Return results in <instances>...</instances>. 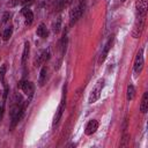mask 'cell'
Listing matches in <instances>:
<instances>
[{
	"label": "cell",
	"instance_id": "cell-1",
	"mask_svg": "<svg viewBox=\"0 0 148 148\" xmlns=\"http://www.w3.org/2000/svg\"><path fill=\"white\" fill-rule=\"evenodd\" d=\"M146 15H139L135 24H134V28L132 30V36L133 38H139L141 36V32L145 28V21H146Z\"/></svg>",
	"mask_w": 148,
	"mask_h": 148
},
{
	"label": "cell",
	"instance_id": "cell-2",
	"mask_svg": "<svg viewBox=\"0 0 148 148\" xmlns=\"http://www.w3.org/2000/svg\"><path fill=\"white\" fill-rule=\"evenodd\" d=\"M62 92H64V94H62L60 104H59V106H58V109H57L53 124H58V123H59V120H60V118H61V116H62V113H64V111H65V106H66V86H64Z\"/></svg>",
	"mask_w": 148,
	"mask_h": 148
},
{
	"label": "cell",
	"instance_id": "cell-3",
	"mask_svg": "<svg viewBox=\"0 0 148 148\" xmlns=\"http://www.w3.org/2000/svg\"><path fill=\"white\" fill-rule=\"evenodd\" d=\"M83 14V3L80 2L77 6H75L73 9L69 12V20H71V25H73Z\"/></svg>",
	"mask_w": 148,
	"mask_h": 148
},
{
	"label": "cell",
	"instance_id": "cell-4",
	"mask_svg": "<svg viewBox=\"0 0 148 148\" xmlns=\"http://www.w3.org/2000/svg\"><path fill=\"white\" fill-rule=\"evenodd\" d=\"M102 88H103V80H99V81L96 83L95 88L91 90L90 95H89V99H88V102H89V103H95V102L99 98V95H101Z\"/></svg>",
	"mask_w": 148,
	"mask_h": 148
},
{
	"label": "cell",
	"instance_id": "cell-5",
	"mask_svg": "<svg viewBox=\"0 0 148 148\" xmlns=\"http://www.w3.org/2000/svg\"><path fill=\"white\" fill-rule=\"evenodd\" d=\"M143 51L140 50L135 57V60H134V72L136 74H140L142 68H143Z\"/></svg>",
	"mask_w": 148,
	"mask_h": 148
},
{
	"label": "cell",
	"instance_id": "cell-6",
	"mask_svg": "<svg viewBox=\"0 0 148 148\" xmlns=\"http://www.w3.org/2000/svg\"><path fill=\"white\" fill-rule=\"evenodd\" d=\"M18 87L23 90L24 94L29 95V97H32L34 91H35V86H34L32 82H30V81H22V82H20Z\"/></svg>",
	"mask_w": 148,
	"mask_h": 148
},
{
	"label": "cell",
	"instance_id": "cell-7",
	"mask_svg": "<svg viewBox=\"0 0 148 148\" xmlns=\"http://www.w3.org/2000/svg\"><path fill=\"white\" fill-rule=\"evenodd\" d=\"M135 7H136L139 15H146L147 7H148V0H136Z\"/></svg>",
	"mask_w": 148,
	"mask_h": 148
},
{
	"label": "cell",
	"instance_id": "cell-8",
	"mask_svg": "<svg viewBox=\"0 0 148 148\" xmlns=\"http://www.w3.org/2000/svg\"><path fill=\"white\" fill-rule=\"evenodd\" d=\"M97 128H98V121L95 120V119H92V120H90L87 124L84 133H86V135H91L92 133H95L97 131Z\"/></svg>",
	"mask_w": 148,
	"mask_h": 148
},
{
	"label": "cell",
	"instance_id": "cell-9",
	"mask_svg": "<svg viewBox=\"0 0 148 148\" xmlns=\"http://www.w3.org/2000/svg\"><path fill=\"white\" fill-rule=\"evenodd\" d=\"M112 42H113V36H111L110 38H109V40L106 42V44H105V47H104V50H103V52H102V54H101V57H99V62H103L104 60H105V58H106V56H108V53H109V50H110V47H111V45H112Z\"/></svg>",
	"mask_w": 148,
	"mask_h": 148
},
{
	"label": "cell",
	"instance_id": "cell-10",
	"mask_svg": "<svg viewBox=\"0 0 148 148\" xmlns=\"http://www.w3.org/2000/svg\"><path fill=\"white\" fill-rule=\"evenodd\" d=\"M21 12H22V14L24 15V18H25V25H30L32 23V21H34V14H32V12L29 8H27V7H24Z\"/></svg>",
	"mask_w": 148,
	"mask_h": 148
},
{
	"label": "cell",
	"instance_id": "cell-11",
	"mask_svg": "<svg viewBox=\"0 0 148 148\" xmlns=\"http://www.w3.org/2000/svg\"><path fill=\"white\" fill-rule=\"evenodd\" d=\"M148 110V92H145L141 99V104H140V111L142 113H146Z\"/></svg>",
	"mask_w": 148,
	"mask_h": 148
},
{
	"label": "cell",
	"instance_id": "cell-12",
	"mask_svg": "<svg viewBox=\"0 0 148 148\" xmlns=\"http://www.w3.org/2000/svg\"><path fill=\"white\" fill-rule=\"evenodd\" d=\"M36 34H37L39 37H42V38H46V37H47L49 31H47V29H46V27H45V24H44V23H40V24L38 25Z\"/></svg>",
	"mask_w": 148,
	"mask_h": 148
},
{
	"label": "cell",
	"instance_id": "cell-13",
	"mask_svg": "<svg viewBox=\"0 0 148 148\" xmlns=\"http://www.w3.org/2000/svg\"><path fill=\"white\" fill-rule=\"evenodd\" d=\"M29 52H30V44H29V42H25V43H24L23 53H22V59H21L22 65L25 64V61H27V59H28V56H29Z\"/></svg>",
	"mask_w": 148,
	"mask_h": 148
},
{
	"label": "cell",
	"instance_id": "cell-14",
	"mask_svg": "<svg viewBox=\"0 0 148 148\" xmlns=\"http://www.w3.org/2000/svg\"><path fill=\"white\" fill-rule=\"evenodd\" d=\"M46 73H47L46 67H42L40 73H39V80H38V83H39L40 87H43L44 83H45V81H46Z\"/></svg>",
	"mask_w": 148,
	"mask_h": 148
},
{
	"label": "cell",
	"instance_id": "cell-15",
	"mask_svg": "<svg viewBox=\"0 0 148 148\" xmlns=\"http://www.w3.org/2000/svg\"><path fill=\"white\" fill-rule=\"evenodd\" d=\"M39 57H40V59H42V62H46L49 59H50V57H51V52H50V49H46V50H44L40 54H39Z\"/></svg>",
	"mask_w": 148,
	"mask_h": 148
},
{
	"label": "cell",
	"instance_id": "cell-16",
	"mask_svg": "<svg viewBox=\"0 0 148 148\" xmlns=\"http://www.w3.org/2000/svg\"><path fill=\"white\" fill-rule=\"evenodd\" d=\"M12 34H13V27H10V25H9L8 28H6V29H5L3 35H2V39H3V40H8V39L10 38Z\"/></svg>",
	"mask_w": 148,
	"mask_h": 148
},
{
	"label": "cell",
	"instance_id": "cell-17",
	"mask_svg": "<svg viewBox=\"0 0 148 148\" xmlns=\"http://www.w3.org/2000/svg\"><path fill=\"white\" fill-rule=\"evenodd\" d=\"M134 94H135V89L133 87V84H128L127 87V99L131 101L134 98Z\"/></svg>",
	"mask_w": 148,
	"mask_h": 148
},
{
	"label": "cell",
	"instance_id": "cell-18",
	"mask_svg": "<svg viewBox=\"0 0 148 148\" xmlns=\"http://www.w3.org/2000/svg\"><path fill=\"white\" fill-rule=\"evenodd\" d=\"M128 142H130V134L126 133V132H124L123 138H121V141H120V147H125V146H127Z\"/></svg>",
	"mask_w": 148,
	"mask_h": 148
},
{
	"label": "cell",
	"instance_id": "cell-19",
	"mask_svg": "<svg viewBox=\"0 0 148 148\" xmlns=\"http://www.w3.org/2000/svg\"><path fill=\"white\" fill-rule=\"evenodd\" d=\"M60 28H61V16H58V18H57V21L54 23V28H53L54 32L58 34L60 31Z\"/></svg>",
	"mask_w": 148,
	"mask_h": 148
},
{
	"label": "cell",
	"instance_id": "cell-20",
	"mask_svg": "<svg viewBox=\"0 0 148 148\" xmlns=\"http://www.w3.org/2000/svg\"><path fill=\"white\" fill-rule=\"evenodd\" d=\"M66 46H67V35L64 34V36L61 38V52L62 53L66 52Z\"/></svg>",
	"mask_w": 148,
	"mask_h": 148
},
{
	"label": "cell",
	"instance_id": "cell-21",
	"mask_svg": "<svg viewBox=\"0 0 148 148\" xmlns=\"http://www.w3.org/2000/svg\"><path fill=\"white\" fill-rule=\"evenodd\" d=\"M6 69H7V66H6V65H2L1 68H0V80H1V82L3 83V86L6 84V83H5V73H6Z\"/></svg>",
	"mask_w": 148,
	"mask_h": 148
},
{
	"label": "cell",
	"instance_id": "cell-22",
	"mask_svg": "<svg viewBox=\"0 0 148 148\" xmlns=\"http://www.w3.org/2000/svg\"><path fill=\"white\" fill-rule=\"evenodd\" d=\"M12 15H10V13H5L3 14V16H2V22L5 23V22H7L8 20H9V17H10Z\"/></svg>",
	"mask_w": 148,
	"mask_h": 148
},
{
	"label": "cell",
	"instance_id": "cell-23",
	"mask_svg": "<svg viewBox=\"0 0 148 148\" xmlns=\"http://www.w3.org/2000/svg\"><path fill=\"white\" fill-rule=\"evenodd\" d=\"M72 2V0H61V7H66Z\"/></svg>",
	"mask_w": 148,
	"mask_h": 148
},
{
	"label": "cell",
	"instance_id": "cell-24",
	"mask_svg": "<svg viewBox=\"0 0 148 148\" xmlns=\"http://www.w3.org/2000/svg\"><path fill=\"white\" fill-rule=\"evenodd\" d=\"M3 110H5V106H3V104L0 106V120L2 119V114H3Z\"/></svg>",
	"mask_w": 148,
	"mask_h": 148
},
{
	"label": "cell",
	"instance_id": "cell-25",
	"mask_svg": "<svg viewBox=\"0 0 148 148\" xmlns=\"http://www.w3.org/2000/svg\"><path fill=\"white\" fill-rule=\"evenodd\" d=\"M17 3H20V1H18V0H15V1L10 2V6H15V5H17Z\"/></svg>",
	"mask_w": 148,
	"mask_h": 148
},
{
	"label": "cell",
	"instance_id": "cell-26",
	"mask_svg": "<svg viewBox=\"0 0 148 148\" xmlns=\"http://www.w3.org/2000/svg\"><path fill=\"white\" fill-rule=\"evenodd\" d=\"M120 1H121V2H124V1H125V0H120Z\"/></svg>",
	"mask_w": 148,
	"mask_h": 148
},
{
	"label": "cell",
	"instance_id": "cell-27",
	"mask_svg": "<svg viewBox=\"0 0 148 148\" xmlns=\"http://www.w3.org/2000/svg\"><path fill=\"white\" fill-rule=\"evenodd\" d=\"M27 1H32V0H27Z\"/></svg>",
	"mask_w": 148,
	"mask_h": 148
}]
</instances>
